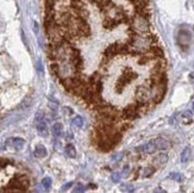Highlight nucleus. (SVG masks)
Wrapping results in <instances>:
<instances>
[{"mask_svg":"<svg viewBox=\"0 0 194 193\" xmlns=\"http://www.w3.org/2000/svg\"><path fill=\"white\" fill-rule=\"evenodd\" d=\"M137 153H144V154H154L156 150H157V148H156V144H155L154 140L150 141V142H148L145 144H142V146L137 147L136 149H135Z\"/></svg>","mask_w":194,"mask_h":193,"instance_id":"1","label":"nucleus"},{"mask_svg":"<svg viewBox=\"0 0 194 193\" xmlns=\"http://www.w3.org/2000/svg\"><path fill=\"white\" fill-rule=\"evenodd\" d=\"M37 133H38V135H40V137H48L49 129H48V125L47 123L44 122V119L37 122Z\"/></svg>","mask_w":194,"mask_h":193,"instance_id":"3","label":"nucleus"},{"mask_svg":"<svg viewBox=\"0 0 194 193\" xmlns=\"http://www.w3.org/2000/svg\"><path fill=\"white\" fill-rule=\"evenodd\" d=\"M70 186H73V182H68V184H66V185H64V186L62 187V191H67L68 188H69V187Z\"/></svg>","mask_w":194,"mask_h":193,"instance_id":"20","label":"nucleus"},{"mask_svg":"<svg viewBox=\"0 0 194 193\" xmlns=\"http://www.w3.org/2000/svg\"><path fill=\"white\" fill-rule=\"evenodd\" d=\"M121 191H125V192H134V187L130 186V185H123V186H121Z\"/></svg>","mask_w":194,"mask_h":193,"instance_id":"17","label":"nucleus"},{"mask_svg":"<svg viewBox=\"0 0 194 193\" xmlns=\"http://www.w3.org/2000/svg\"><path fill=\"white\" fill-rule=\"evenodd\" d=\"M123 178H127L129 175H130V167L129 166H125L123 168V171H121V174Z\"/></svg>","mask_w":194,"mask_h":193,"instance_id":"15","label":"nucleus"},{"mask_svg":"<svg viewBox=\"0 0 194 193\" xmlns=\"http://www.w3.org/2000/svg\"><path fill=\"white\" fill-rule=\"evenodd\" d=\"M193 111H194V103H193Z\"/></svg>","mask_w":194,"mask_h":193,"instance_id":"21","label":"nucleus"},{"mask_svg":"<svg viewBox=\"0 0 194 193\" xmlns=\"http://www.w3.org/2000/svg\"><path fill=\"white\" fill-rule=\"evenodd\" d=\"M63 133V125L61 123H55L53 125V135L55 137H61Z\"/></svg>","mask_w":194,"mask_h":193,"instance_id":"6","label":"nucleus"},{"mask_svg":"<svg viewBox=\"0 0 194 193\" xmlns=\"http://www.w3.org/2000/svg\"><path fill=\"white\" fill-rule=\"evenodd\" d=\"M35 119H36V122L43 120V119H44V114H43L42 112H38L37 114H36V118H35Z\"/></svg>","mask_w":194,"mask_h":193,"instance_id":"18","label":"nucleus"},{"mask_svg":"<svg viewBox=\"0 0 194 193\" xmlns=\"http://www.w3.org/2000/svg\"><path fill=\"white\" fill-rule=\"evenodd\" d=\"M182 118L185 120V123H189V122H192V112L191 111H187V112H185L182 114Z\"/></svg>","mask_w":194,"mask_h":193,"instance_id":"14","label":"nucleus"},{"mask_svg":"<svg viewBox=\"0 0 194 193\" xmlns=\"http://www.w3.org/2000/svg\"><path fill=\"white\" fill-rule=\"evenodd\" d=\"M191 159V149L189 148H185L183 152L181 153V162H187Z\"/></svg>","mask_w":194,"mask_h":193,"instance_id":"10","label":"nucleus"},{"mask_svg":"<svg viewBox=\"0 0 194 193\" xmlns=\"http://www.w3.org/2000/svg\"><path fill=\"white\" fill-rule=\"evenodd\" d=\"M169 178H172L173 180H175V181H179V182H181L182 180H183V175L180 173H170L169 174Z\"/></svg>","mask_w":194,"mask_h":193,"instance_id":"12","label":"nucleus"},{"mask_svg":"<svg viewBox=\"0 0 194 193\" xmlns=\"http://www.w3.org/2000/svg\"><path fill=\"white\" fill-rule=\"evenodd\" d=\"M82 191H83V186H82V185H80V184H79L78 186L74 188V192H82Z\"/></svg>","mask_w":194,"mask_h":193,"instance_id":"19","label":"nucleus"},{"mask_svg":"<svg viewBox=\"0 0 194 193\" xmlns=\"http://www.w3.org/2000/svg\"><path fill=\"white\" fill-rule=\"evenodd\" d=\"M42 185H43L44 188L49 190V188L51 187V179H50V178H44V179L42 180Z\"/></svg>","mask_w":194,"mask_h":193,"instance_id":"13","label":"nucleus"},{"mask_svg":"<svg viewBox=\"0 0 194 193\" xmlns=\"http://www.w3.org/2000/svg\"><path fill=\"white\" fill-rule=\"evenodd\" d=\"M167 161H168V155L167 154L161 153V154H159L156 157H155L154 165H155V167H162V166H164V165L167 163Z\"/></svg>","mask_w":194,"mask_h":193,"instance_id":"4","label":"nucleus"},{"mask_svg":"<svg viewBox=\"0 0 194 193\" xmlns=\"http://www.w3.org/2000/svg\"><path fill=\"white\" fill-rule=\"evenodd\" d=\"M47 149L44 146H37V148L35 149V155L37 157H44V156H47Z\"/></svg>","mask_w":194,"mask_h":193,"instance_id":"8","label":"nucleus"},{"mask_svg":"<svg viewBox=\"0 0 194 193\" xmlns=\"http://www.w3.org/2000/svg\"><path fill=\"white\" fill-rule=\"evenodd\" d=\"M121 173H113L112 174V176H111V179H112V181L113 182H119L121 181Z\"/></svg>","mask_w":194,"mask_h":193,"instance_id":"16","label":"nucleus"},{"mask_svg":"<svg viewBox=\"0 0 194 193\" xmlns=\"http://www.w3.org/2000/svg\"><path fill=\"white\" fill-rule=\"evenodd\" d=\"M155 173V168L151 167H147V168H143L141 171V176L142 178H149Z\"/></svg>","mask_w":194,"mask_h":193,"instance_id":"9","label":"nucleus"},{"mask_svg":"<svg viewBox=\"0 0 194 193\" xmlns=\"http://www.w3.org/2000/svg\"><path fill=\"white\" fill-rule=\"evenodd\" d=\"M154 142H155V144H156L157 150H168V149H170V147H172V143H170L169 141L166 140V138H162V137L155 138Z\"/></svg>","mask_w":194,"mask_h":193,"instance_id":"2","label":"nucleus"},{"mask_svg":"<svg viewBox=\"0 0 194 193\" xmlns=\"http://www.w3.org/2000/svg\"><path fill=\"white\" fill-rule=\"evenodd\" d=\"M8 143H11V146L13 147L14 149H17V150H20V149L24 147V140H23V138H19V137H17V138H11Z\"/></svg>","mask_w":194,"mask_h":193,"instance_id":"5","label":"nucleus"},{"mask_svg":"<svg viewBox=\"0 0 194 193\" xmlns=\"http://www.w3.org/2000/svg\"><path fill=\"white\" fill-rule=\"evenodd\" d=\"M64 152H66L68 157H70V159H74V157L76 156V149H75V147H74L73 144H67Z\"/></svg>","mask_w":194,"mask_h":193,"instance_id":"7","label":"nucleus"},{"mask_svg":"<svg viewBox=\"0 0 194 193\" xmlns=\"http://www.w3.org/2000/svg\"><path fill=\"white\" fill-rule=\"evenodd\" d=\"M73 124L78 128H82L83 127V119L81 118L80 116H76V117L73 118Z\"/></svg>","mask_w":194,"mask_h":193,"instance_id":"11","label":"nucleus"}]
</instances>
